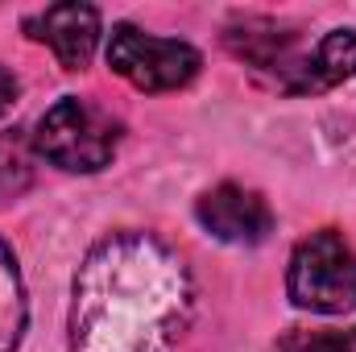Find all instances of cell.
Segmentation results:
<instances>
[{"label":"cell","instance_id":"obj_1","mask_svg":"<svg viewBox=\"0 0 356 352\" xmlns=\"http://www.w3.org/2000/svg\"><path fill=\"white\" fill-rule=\"evenodd\" d=\"M195 315L191 269L154 232H108L79 262L71 352H178Z\"/></svg>","mask_w":356,"mask_h":352},{"label":"cell","instance_id":"obj_2","mask_svg":"<svg viewBox=\"0 0 356 352\" xmlns=\"http://www.w3.org/2000/svg\"><path fill=\"white\" fill-rule=\"evenodd\" d=\"M116 145H120V120L83 95L54 99L38 116V129H33V150L67 175L104 170L112 162Z\"/></svg>","mask_w":356,"mask_h":352},{"label":"cell","instance_id":"obj_3","mask_svg":"<svg viewBox=\"0 0 356 352\" xmlns=\"http://www.w3.org/2000/svg\"><path fill=\"white\" fill-rule=\"evenodd\" d=\"M286 294L311 315H348L356 307V249L336 228L311 232L290 253Z\"/></svg>","mask_w":356,"mask_h":352},{"label":"cell","instance_id":"obj_4","mask_svg":"<svg viewBox=\"0 0 356 352\" xmlns=\"http://www.w3.org/2000/svg\"><path fill=\"white\" fill-rule=\"evenodd\" d=\"M104 58L124 83H133L137 91H178L186 88L199 75V67H203V54L191 42L145 33V29L129 25V21L112 25Z\"/></svg>","mask_w":356,"mask_h":352},{"label":"cell","instance_id":"obj_5","mask_svg":"<svg viewBox=\"0 0 356 352\" xmlns=\"http://www.w3.org/2000/svg\"><path fill=\"white\" fill-rule=\"evenodd\" d=\"M195 220L203 224L207 237H216L224 245H261L273 232L269 203L241 182H220V186L203 191L195 199Z\"/></svg>","mask_w":356,"mask_h":352},{"label":"cell","instance_id":"obj_6","mask_svg":"<svg viewBox=\"0 0 356 352\" xmlns=\"http://www.w3.org/2000/svg\"><path fill=\"white\" fill-rule=\"evenodd\" d=\"M25 29H29V38L46 42L67 71H83L99 46V13L91 4H75V0L50 4L46 13L25 21Z\"/></svg>","mask_w":356,"mask_h":352},{"label":"cell","instance_id":"obj_7","mask_svg":"<svg viewBox=\"0 0 356 352\" xmlns=\"http://www.w3.org/2000/svg\"><path fill=\"white\" fill-rule=\"evenodd\" d=\"M353 71H356V29H332V33H323V38L311 46V54H307L298 79L290 83L286 95L332 91V88H340Z\"/></svg>","mask_w":356,"mask_h":352},{"label":"cell","instance_id":"obj_8","mask_svg":"<svg viewBox=\"0 0 356 352\" xmlns=\"http://www.w3.org/2000/svg\"><path fill=\"white\" fill-rule=\"evenodd\" d=\"M29 323V303H25V282L13 249L0 241V352H17L25 340Z\"/></svg>","mask_w":356,"mask_h":352},{"label":"cell","instance_id":"obj_9","mask_svg":"<svg viewBox=\"0 0 356 352\" xmlns=\"http://www.w3.org/2000/svg\"><path fill=\"white\" fill-rule=\"evenodd\" d=\"M33 182V150L25 133H0V203L25 195Z\"/></svg>","mask_w":356,"mask_h":352},{"label":"cell","instance_id":"obj_10","mask_svg":"<svg viewBox=\"0 0 356 352\" xmlns=\"http://www.w3.org/2000/svg\"><path fill=\"white\" fill-rule=\"evenodd\" d=\"M273 352H356V328H294Z\"/></svg>","mask_w":356,"mask_h":352},{"label":"cell","instance_id":"obj_11","mask_svg":"<svg viewBox=\"0 0 356 352\" xmlns=\"http://www.w3.org/2000/svg\"><path fill=\"white\" fill-rule=\"evenodd\" d=\"M17 95H21V83H17V75H13L8 67H0V116H4V112H13Z\"/></svg>","mask_w":356,"mask_h":352}]
</instances>
